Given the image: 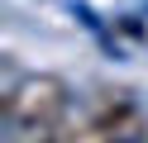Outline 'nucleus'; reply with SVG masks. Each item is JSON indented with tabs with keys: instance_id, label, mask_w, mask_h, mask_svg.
I'll return each instance as SVG.
<instances>
[{
	"instance_id": "obj_1",
	"label": "nucleus",
	"mask_w": 148,
	"mask_h": 143,
	"mask_svg": "<svg viewBox=\"0 0 148 143\" xmlns=\"http://www.w3.org/2000/svg\"><path fill=\"white\" fill-rule=\"evenodd\" d=\"M72 105V86L58 72H29L5 91V124H62Z\"/></svg>"
},
{
	"instance_id": "obj_2",
	"label": "nucleus",
	"mask_w": 148,
	"mask_h": 143,
	"mask_svg": "<svg viewBox=\"0 0 148 143\" xmlns=\"http://www.w3.org/2000/svg\"><path fill=\"white\" fill-rule=\"evenodd\" d=\"M62 138V124H14L10 143H58Z\"/></svg>"
}]
</instances>
